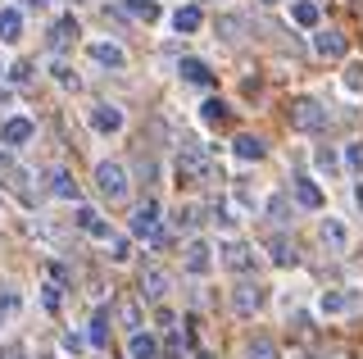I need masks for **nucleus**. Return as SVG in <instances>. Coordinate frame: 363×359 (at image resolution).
I'll list each match as a JSON object with an SVG mask.
<instances>
[{"label": "nucleus", "mask_w": 363, "mask_h": 359, "mask_svg": "<svg viewBox=\"0 0 363 359\" xmlns=\"http://www.w3.org/2000/svg\"><path fill=\"white\" fill-rule=\"evenodd\" d=\"M173 177H177V187H200V182H213V164H209V155H204L200 145L182 141L177 164H173Z\"/></svg>", "instance_id": "nucleus-1"}, {"label": "nucleus", "mask_w": 363, "mask_h": 359, "mask_svg": "<svg viewBox=\"0 0 363 359\" xmlns=\"http://www.w3.org/2000/svg\"><path fill=\"white\" fill-rule=\"evenodd\" d=\"M96 192L109 200V205H118V200H128V168H123L118 160H100L96 164Z\"/></svg>", "instance_id": "nucleus-2"}, {"label": "nucleus", "mask_w": 363, "mask_h": 359, "mask_svg": "<svg viewBox=\"0 0 363 359\" xmlns=\"http://www.w3.org/2000/svg\"><path fill=\"white\" fill-rule=\"evenodd\" d=\"M159 214H164V209H159V200H155V196H145L141 205L132 209V237H145L150 245H164V228H159Z\"/></svg>", "instance_id": "nucleus-3"}, {"label": "nucleus", "mask_w": 363, "mask_h": 359, "mask_svg": "<svg viewBox=\"0 0 363 359\" xmlns=\"http://www.w3.org/2000/svg\"><path fill=\"white\" fill-rule=\"evenodd\" d=\"M291 128L295 132H323L327 128V109L318 105V100H309V96L291 100Z\"/></svg>", "instance_id": "nucleus-4"}, {"label": "nucleus", "mask_w": 363, "mask_h": 359, "mask_svg": "<svg viewBox=\"0 0 363 359\" xmlns=\"http://www.w3.org/2000/svg\"><path fill=\"white\" fill-rule=\"evenodd\" d=\"M264 305H268V287H264V282H250V277H245V282H236V291H232V309L241 314V319H255Z\"/></svg>", "instance_id": "nucleus-5"}, {"label": "nucleus", "mask_w": 363, "mask_h": 359, "mask_svg": "<svg viewBox=\"0 0 363 359\" xmlns=\"http://www.w3.org/2000/svg\"><path fill=\"white\" fill-rule=\"evenodd\" d=\"M86 123L100 132V137H118L123 123H128V114H123L118 105H109V100H96V105L86 109Z\"/></svg>", "instance_id": "nucleus-6"}, {"label": "nucleus", "mask_w": 363, "mask_h": 359, "mask_svg": "<svg viewBox=\"0 0 363 359\" xmlns=\"http://www.w3.org/2000/svg\"><path fill=\"white\" fill-rule=\"evenodd\" d=\"M218 260L223 268H232V273H255V245H245V241H223L218 245Z\"/></svg>", "instance_id": "nucleus-7"}, {"label": "nucleus", "mask_w": 363, "mask_h": 359, "mask_svg": "<svg viewBox=\"0 0 363 359\" xmlns=\"http://www.w3.org/2000/svg\"><path fill=\"white\" fill-rule=\"evenodd\" d=\"M182 268H186L191 277H209V268H213V245L209 241H186V250H182Z\"/></svg>", "instance_id": "nucleus-8"}, {"label": "nucleus", "mask_w": 363, "mask_h": 359, "mask_svg": "<svg viewBox=\"0 0 363 359\" xmlns=\"http://www.w3.org/2000/svg\"><path fill=\"white\" fill-rule=\"evenodd\" d=\"M86 55L100 64V69H113V73L128 69V50H123L118 41H86Z\"/></svg>", "instance_id": "nucleus-9"}, {"label": "nucleus", "mask_w": 363, "mask_h": 359, "mask_svg": "<svg viewBox=\"0 0 363 359\" xmlns=\"http://www.w3.org/2000/svg\"><path fill=\"white\" fill-rule=\"evenodd\" d=\"M32 137H37V123L23 118V114H14V118L0 123V145H9V150H14V145H28Z\"/></svg>", "instance_id": "nucleus-10"}, {"label": "nucleus", "mask_w": 363, "mask_h": 359, "mask_svg": "<svg viewBox=\"0 0 363 359\" xmlns=\"http://www.w3.org/2000/svg\"><path fill=\"white\" fill-rule=\"evenodd\" d=\"M318 237H323V245H327L332 255H345V250H350V228H345V219H336V214H327V219H323Z\"/></svg>", "instance_id": "nucleus-11"}, {"label": "nucleus", "mask_w": 363, "mask_h": 359, "mask_svg": "<svg viewBox=\"0 0 363 359\" xmlns=\"http://www.w3.org/2000/svg\"><path fill=\"white\" fill-rule=\"evenodd\" d=\"M313 50L323 55V60H345V37H340L336 28H313Z\"/></svg>", "instance_id": "nucleus-12"}, {"label": "nucleus", "mask_w": 363, "mask_h": 359, "mask_svg": "<svg viewBox=\"0 0 363 359\" xmlns=\"http://www.w3.org/2000/svg\"><path fill=\"white\" fill-rule=\"evenodd\" d=\"M291 196L300 209H323V187L318 177H291Z\"/></svg>", "instance_id": "nucleus-13"}, {"label": "nucleus", "mask_w": 363, "mask_h": 359, "mask_svg": "<svg viewBox=\"0 0 363 359\" xmlns=\"http://www.w3.org/2000/svg\"><path fill=\"white\" fill-rule=\"evenodd\" d=\"M77 37H82L77 18H73V14H64V18H55V28H50V37H45V41H50V50L60 55V50H68V46H73Z\"/></svg>", "instance_id": "nucleus-14"}, {"label": "nucleus", "mask_w": 363, "mask_h": 359, "mask_svg": "<svg viewBox=\"0 0 363 359\" xmlns=\"http://www.w3.org/2000/svg\"><path fill=\"white\" fill-rule=\"evenodd\" d=\"M168 287H173V277H168L164 268H145L141 273V300H150V305H159V300L168 296Z\"/></svg>", "instance_id": "nucleus-15"}, {"label": "nucleus", "mask_w": 363, "mask_h": 359, "mask_svg": "<svg viewBox=\"0 0 363 359\" xmlns=\"http://www.w3.org/2000/svg\"><path fill=\"white\" fill-rule=\"evenodd\" d=\"M73 223L86 232V237H96V241H109V237H113V228L100 219V209H91V205H77V219H73Z\"/></svg>", "instance_id": "nucleus-16"}, {"label": "nucleus", "mask_w": 363, "mask_h": 359, "mask_svg": "<svg viewBox=\"0 0 363 359\" xmlns=\"http://www.w3.org/2000/svg\"><path fill=\"white\" fill-rule=\"evenodd\" d=\"M350 309H354V291H323L318 296V314H327V319H340Z\"/></svg>", "instance_id": "nucleus-17"}, {"label": "nucleus", "mask_w": 363, "mask_h": 359, "mask_svg": "<svg viewBox=\"0 0 363 359\" xmlns=\"http://www.w3.org/2000/svg\"><path fill=\"white\" fill-rule=\"evenodd\" d=\"M159 355H164V346H159L155 341V332H132L128 336V359H159Z\"/></svg>", "instance_id": "nucleus-18"}, {"label": "nucleus", "mask_w": 363, "mask_h": 359, "mask_svg": "<svg viewBox=\"0 0 363 359\" xmlns=\"http://www.w3.org/2000/svg\"><path fill=\"white\" fill-rule=\"evenodd\" d=\"M232 155H236L241 164H259V160L268 155V145H264V137H250V132H241V137L232 141Z\"/></svg>", "instance_id": "nucleus-19"}, {"label": "nucleus", "mask_w": 363, "mask_h": 359, "mask_svg": "<svg viewBox=\"0 0 363 359\" xmlns=\"http://www.w3.org/2000/svg\"><path fill=\"white\" fill-rule=\"evenodd\" d=\"M0 41L5 46H18L23 41V9H14V5L0 9Z\"/></svg>", "instance_id": "nucleus-20"}, {"label": "nucleus", "mask_w": 363, "mask_h": 359, "mask_svg": "<svg viewBox=\"0 0 363 359\" xmlns=\"http://www.w3.org/2000/svg\"><path fill=\"white\" fill-rule=\"evenodd\" d=\"M177 77H182V82H191V87H209V82H213L209 64H204V60H196V55H186V60L177 64Z\"/></svg>", "instance_id": "nucleus-21"}, {"label": "nucleus", "mask_w": 363, "mask_h": 359, "mask_svg": "<svg viewBox=\"0 0 363 359\" xmlns=\"http://www.w3.org/2000/svg\"><path fill=\"white\" fill-rule=\"evenodd\" d=\"M204 28V14L196 5H182V9H173V32L177 37H191V32H200Z\"/></svg>", "instance_id": "nucleus-22"}, {"label": "nucleus", "mask_w": 363, "mask_h": 359, "mask_svg": "<svg viewBox=\"0 0 363 359\" xmlns=\"http://www.w3.org/2000/svg\"><path fill=\"white\" fill-rule=\"evenodd\" d=\"M318 18H323V9H318V0H291V23L295 28H318Z\"/></svg>", "instance_id": "nucleus-23"}, {"label": "nucleus", "mask_w": 363, "mask_h": 359, "mask_svg": "<svg viewBox=\"0 0 363 359\" xmlns=\"http://www.w3.org/2000/svg\"><path fill=\"white\" fill-rule=\"evenodd\" d=\"M268 260L277 264V268H295V264H300V250H295L286 237H272L268 241Z\"/></svg>", "instance_id": "nucleus-24"}, {"label": "nucleus", "mask_w": 363, "mask_h": 359, "mask_svg": "<svg viewBox=\"0 0 363 359\" xmlns=\"http://www.w3.org/2000/svg\"><path fill=\"white\" fill-rule=\"evenodd\" d=\"M227 118H232V109H227V100L209 96V100H204V105H200V123H204V128H223Z\"/></svg>", "instance_id": "nucleus-25"}, {"label": "nucleus", "mask_w": 363, "mask_h": 359, "mask_svg": "<svg viewBox=\"0 0 363 359\" xmlns=\"http://www.w3.org/2000/svg\"><path fill=\"white\" fill-rule=\"evenodd\" d=\"M340 164H345V160H340L332 145H318V150H313V168H318L323 177H336V173H340Z\"/></svg>", "instance_id": "nucleus-26"}, {"label": "nucleus", "mask_w": 363, "mask_h": 359, "mask_svg": "<svg viewBox=\"0 0 363 359\" xmlns=\"http://www.w3.org/2000/svg\"><path fill=\"white\" fill-rule=\"evenodd\" d=\"M340 87H345V96H363V60H350V64H345Z\"/></svg>", "instance_id": "nucleus-27"}, {"label": "nucleus", "mask_w": 363, "mask_h": 359, "mask_svg": "<svg viewBox=\"0 0 363 359\" xmlns=\"http://www.w3.org/2000/svg\"><path fill=\"white\" fill-rule=\"evenodd\" d=\"M245 359H281V350H277L272 336H255V341L245 346Z\"/></svg>", "instance_id": "nucleus-28"}, {"label": "nucleus", "mask_w": 363, "mask_h": 359, "mask_svg": "<svg viewBox=\"0 0 363 359\" xmlns=\"http://www.w3.org/2000/svg\"><path fill=\"white\" fill-rule=\"evenodd\" d=\"M50 192L60 196V200H77V182H73V173H68V168H60V173L50 177Z\"/></svg>", "instance_id": "nucleus-29"}, {"label": "nucleus", "mask_w": 363, "mask_h": 359, "mask_svg": "<svg viewBox=\"0 0 363 359\" xmlns=\"http://www.w3.org/2000/svg\"><path fill=\"white\" fill-rule=\"evenodd\" d=\"M86 341H91V346H105V341H109V314H96V319H91Z\"/></svg>", "instance_id": "nucleus-30"}, {"label": "nucleus", "mask_w": 363, "mask_h": 359, "mask_svg": "<svg viewBox=\"0 0 363 359\" xmlns=\"http://www.w3.org/2000/svg\"><path fill=\"white\" fill-rule=\"evenodd\" d=\"M241 32H245V18H236V14L218 18V37L223 41H241Z\"/></svg>", "instance_id": "nucleus-31"}, {"label": "nucleus", "mask_w": 363, "mask_h": 359, "mask_svg": "<svg viewBox=\"0 0 363 359\" xmlns=\"http://www.w3.org/2000/svg\"><path fill=\"white\" fill-rule=\"evenodd\" d=\"M128 14H132V18H145V23H155V18H159V5H155V0H128Z\"/></svg>", "instance_id": "nucleus-32"}, {"label": "nucleus", "mask_w": 363, "mask_h": 359, "mask_svg": "<svg viewBox=\"0 0 363 359\" xmlns=\"http://www.w3.org/2000/svg\"><path fill=\"white\" fill-rule=\"evenodd\" d=\"M105 245H109V260H113V264H128V260H132V241H128V237H109Z\"/></svg>", "instance_id": "nucleus-33"}, {"label": "nucleus", "mask_w": 363, "mask_h": 359, "mask_svg": "<svg viewBox=\"0 0 363 359\" xmlns=\"http://www.w3.org/2000/svg\"><path fill=\"white\" fill-rule=\"evenodd\" d=\"M50 77H55V82H60V87H73V92H77V73H73V64L55 60V64H50Z\"/></svg>", "instance_id": "nucleus-34"}, {"label": "nucleus", "mask_w": 363, "mask_h": 359, "mask_svg": "<svg viewBox=\"0 0 363 359\" xmlns=\"http://www.w3.org/2000/svg\"><path fill=\"white\" fill-rule=\"evenodd\" d=\"M86 346H91V341H86L82 332H64V336H60V350H64V355H82Z\"/></svg>", "instance_id": "nucleus-35"}, {"label": "nucleus", "mask_w": 363, "mask_h": 359, "mask_svg": "<svg viewBox=\"0 0 363 359\" xmlns=\"http://www.w3.org/2000/svg\"><path fill=\"white\" fill-rule=\"evenodd\" d=\"M340 160H345V168H350V173H363V145H359V141H350Z\"/></svg>", "instance_id": "nucleus-36"}, {"label": "nucleus", "mask_w": 363, "mask_h": 359, "mask_svg": "<svg viewBox=\"0 0 363 359\" xmlns=\"http://www.w3.org/2000/svg\"><path fill=\"white\" fill-rule=\"evenodd\" d=\"M168 223H173V228H196V205H177Z\"/></svg>", "instance_id": "nucleus-37"}, {"label": "nucleus", "mask_w": 363, "mask_h": 359, "mask_svg": "<svg viewBox=\"0 0 363 359\" xmlns=\"http://www.w3.org/2000/svg\"><path fill=\"white\" fill-rule=\"evenodd\" d=\"M286 214H291L286 196H272V200H268V219H272V223H286Z\"/></svg>", "instance_id": "nucleus-38"}, {"label": "nucleus", "mask_w": 363, "mask_h": 359, "mask_svg": "<svg viewBox=\"0 0 363 359\" xmlns=\"http://www.w3.org/2000/svg\"><path fill=\"white\" fill-rule=\"evenodd\" d=\"M118 319H123V328L141 332V309H136V305H118Z\"/></svg>", "instance_id": "nucleus-39"}, {"label": "nucleus", "mask_w": 363, "mask_h": 359, "mask_svg": "<svg viewBox=\"0 0 363 359\" xmlns=\"http://www.w3.org/2000/svg\"><path fill=\"white\" fill-rule=\"evenodd\" d=\"M41 305L50 309V314L60 309V287H55V282H45V287H41Z\"/></svg>", "instance_id": "nucleus-40"}, {"label": "nucleus", "mask_w": 363, "mask_h": 359, "mask_svg": "<svg viewBox=\"0 0 363 359\" xmlns=\"http://www.w3.org/2000/svg\"><path fill=\"white\" fill-rule=\"evenodd\" d=\"M213 223H218V228H236V214H232V209L223 205V200L213 205Z\"/></svg>", "instance_id": "nucleus-41"}, {"label": "nucleus", "mask_w": 363, "mask_h": 359, "mask_svg": "<svg viewBox=\"0 0 363 359\" xmlns=\"http://www.w3.org/2000/svg\"><path fill=\"white\" fill-rule=\"evenodd\" d=\"M32 77V64H14V69H9V82H28Z\"/></svg>", "instance_id": "nucleus-42"}, {"label": "nucleus", "mask_w": 363, "mask_h": 359, "mask_svg": "<svg viewBox=\"0 0 363 359\" xmlns=\"http://www.w3.org/2000/svg\"><path fill=\"white\" fill-rule=\"evenodd\" d=\"M164 355H168V359H177V355H182V336H168V346H164Z\"/></svg>", "instance_id": "nucleus-43"}, {"label": "nucleus", "mask_w": 363, "mask_h": 359, "mask_svg": "<svg viewBox=\"0 0 363 359\" xmlns=\"http://www.w3.org/2000/svg\"><path fill=\"white\" fill-rule=\"evenodd\" d=\"M354 205H359V209H363V182H359V187H354Z\"/></svg>", "instance_id": "nucleus-44"}, {"label": "nucleus", "mask_w": 363, "mask_h": 359, "mask_svg": "<svg viewBox=\"0 0 363 359\" xmlns=\"http://www.w3.org/2000/svg\"><path fill=\"white\" fill-rule=\"evenodd\" d=\"M28 5H50V0H28Z\"/></svg>", "instance_id": "nucleus-45"}, {"label": "nucleus", "mask_w": 363, "mask_h": 359, "mask_svg": "<svg viewBox=\"0 0 363 359\" xmlns=\"http://www.w3.org/2000/svg\"><path fill=\"white\" fill-rule=\"evenodd\" d=\"M264 5H277V0H264Z\"/></svg>", "instance_id": "nucleus-46"}, {"label": "nucleus", "mask_w": 363, "mask_h": 359, "mask_svg": "<svg viewBox=\"0 0 363 359\" xmlns=\"http://www.w3.org/2000/svg\"><path fill=\"white\" fill-rule=\"evenodd\" d=\"M200 359H213V355H200Z\"/></svg>", "instance_id": "nucleus-47"}]
</instances>
